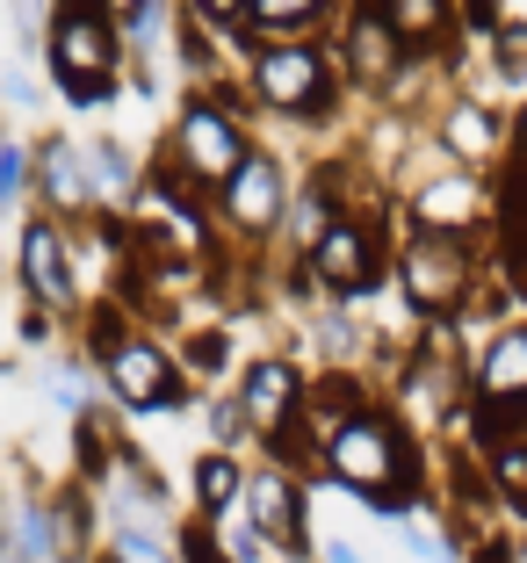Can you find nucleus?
<instances>
[{
  "instance_id": "obj_1",
  "label": "nucleus",
  "mask_w": 527,
  "mask_h": 563,
  "mask_svg": "<svg viewBox=\"0 0 527 563\" xmlns=\"http://www.w3.org/2000/svg\"><path fill=\"white\" fill-rule=\"evenodd\" d=\"M246 95L275 117H297V123H326L332 101H340V73L318 44H253V66H246Z\"/></svg>"
},
{
  "instance_id": "obj_2",
  "label": "nucleus",
  "mask_w": 527,
  "mask_h": 563,
  "mask_svg": "<svg viewBox=\"0 0 527 563\" xmlns=\"http://www.w3.org/2000/svg\"><path fill=\"white\" fill-rule=\"evenodd\" d=\"M397 289H405V303H413L419 318H448L470 303V289H477V253H470V239H433V232H413L405 246H397Z\"/></svg>"
},
{
  "instance_id": "obj_3",
  "label": "nucleus",
  "mask_w": 527,
  "mask_h": 563,
  "mask_svg": "<svg viewBox=\"0 0 527 563\" xmlns=\"http://www.w3.org/2000/svg\"><path fill=\"white\" fill-rule=\"evenodd\" d=\"M253 137H246V117H231L217 95H196L182 109V123H174V145H166V159L182 166L188 181L210 196V188H224L239 166H246Z\"/></svg>"
},
{
  "instance_id": "obj_4",
  "label": "nucleus",
  "mask_w": 527,
  "mask_h": 563,
  "mask_svg": "<svg viewBox=\"0 0 527 563\" xmlns=\"http://www.w3.org/2000/svg\"><path fill=\"white\" fill-rule=\"evenodd\" d=\"M44 58H51V80L58 87H116L123 36H116L109 8H51Z\"/></svg>"
},
{
  "instance_id": "obj_5",
  "label": "nucleus",
  "mask_w": 527,
  "mask_h": 563,
  "mask_svg": "<svg viewBox=\"0 0 527 563\" xmlns=\"http://www.w3.org/2000/svg\"><path fill=\"white\" fill-rule=\"evenodd\" d=\"M95 368H101V383H109L131 412H182L188 405V376H182V362H174V347H160V340L138 332V325L123 332Z\"/></svg>"
},
{
  "instance_id": "obj_6",
  "label": "nucleus",
  "mask_w": 527,
  "mask_h": 563,
  "mask_svg": "<svg viewBox=\"0 0 527 563\" xmlns=\"http://www.w3.org/2000/svg\"><path fill=\"white\" fill-rule=\"evenodd\" d=\"M304 275L326 297H376L383 282V224L369 210H347L340 224H326L318 246H304Z\"/></svg>"
},
{
  "instance_id": "obj_7",
  "label": "nucleus",
  "mask_w": 527,
  "mask_h": 563,
  "mask_svg": "<svg viewBox=\"0 0 527 563\" xmlns=\"http://www.w3.org/2000/svg\"><path fill=\"white\" fill-rule=\"evenodd\" d=\"M15 282H22V297H30L44 318H80V311H87L80 282H73L66 224H51L44 210L22 217V232H15Z\"/></svg>"
},
{
  "instance_id": "obj_8",
  "label": "nucleus",
  "mask_w": 527,
  "mask_h": 563,
  "mask_svg": "<svg viewBox=\"0 0 527 563\" xmlns=\"http://www.w3.org/2000/svg\"><path fill=\"white\" fill-rule=\"evenodd\" d=\"M30 196H36V210H44L51 224H95L101 217L95 188H87V159H80V145H73L66 131H36V145H30Z\"/></svg>"
},
{
  "instance_id": "obj_9",
  "label": "nucleus",
  "mask_w": 527,
  "mask_h": 563,
  "mask_svg": "<svg viewBox=\"0 0 527 563\" xmlns=\"http://www.w3.org/2000/svg\"><path fill=\"white\" fill-rule=\"evenodd\" d=\"M217 217H224L239 239H275L282 224H289V174H282L275 152H261V145L246 152V166L217 188Z\"/></svg>"
},
{
  "instance_id": "obj_10",
  "label": "nucleus",
  "mask_w": 527,
  "mask_h": 563,
  "mask_svg": "<svg viewBox=\"0 0 527 563\" xmlns=\"http://www.w3.org/2000/svg\"><path fill=\"white\" fill-rule=\"evenodd\" d=\"M239 506H246L253 534L261 542H275L282 556H311V520H304V484L289 477V470L261 463L246 477V492H239Z\"/></svg>"
},
{
  "instance_id": "obj_11",
  "label": "nucleus",
  "mask_w": 527,
  "mask_h": 563,
  "mask_svg": "<svg viewBox=\"0 0 527 563\" xmlns=\"http://www.w3.org/2000/svg\"><path fill=\"white\" fill-rule=\"evenodd\" d=\"M405 66H413V58H405L397 30L383 22V0L347 8V22H340V73H347V80L369 87V95H383V87H391Z\"/></svg>"
},
{
  "instance_id": "obj_12",
  "label": "nucleus",
  "mask_w": 527,
  "mask_h": 563,
  "mask_svg": "<svg viewBox=\"0 0 527 563\" xmlns=\"http://www.w3.org/2000/svg\"><path fill=\"white\" fill-rule=\"evenodd\" d=\"M239 412H246V433L253 441H275V433H289L297 427V412H304V368L297 362H275V354H261V362L239 376Z\"/></svg>"
},
{
  "instance_id": "obj_13",
  "label": "nucleus",
  "mask_w": 527,
  "mask_h": 563,
  "mask_svg": "<svg viewBox=\"0 0 527 563\" xmlns=\"http://www.w3.org/2000/svg\"><path fill=\"white\" fill-rule=\"evenodd\" d=\"M405 210H413V232L470 239L484 217H492V202H484V181H477V174H433V181H419L413 196H405Z\"/></svg>"
},
{
  "instance_id": "obj_14",
  "label": "nucleus",
  "mask_w": 527,
  "mask_h": 563,
  "mask_svg": "<svg viewBox=\"0 0 527 563\" xmlns=\"http://www.w3.org/2000/svg\"><path fill=\"white\" fill-rule=\"evenodd\" d=\"M362 412H376V390H369L362 376H347V368H326L318 383H304V412H297V427H304V441L318 448V470H326V448L340 441L347 427Z\"/></svg>"
},
{
  "instance_id": "obj_15",
  "label": "nucleus",
  "mask_w": 527,
  "mask_h": 563,
  "mask_svg": "<svg viewBox=\"0 0 527 563\" xmlns=\"http://www.w3.org/2000/svg\"><path fill=\"white\" fill-rule=\"evenodd\" d=\"M506 145V117H498L484 95H455L448 101V117H441V152L470 174V166H484L492 152Z\"/></svg>"
},
{
  "instance_id": "obj_16",
  "label": "nucleus",
  "mask_w": 527,
  "mask_h": 563,
  "mask_svg": "<svg viewBox=\"0 0 527 563\" xmlns=\"http://www.w3.org/2000/svg\"><path fill=\"white\" fill-rule=\"evenodd\" d=\"M0 563H58V534H51V498L44 492L8 498V542H0Z\"/></svg>"
},
{
  "instance_id": "obj_17",
  "label": "nucleus",
  "mask_w": 527,
  "mask_h": 563,
  "mask_svg": "<svg viewBox=\"0 0 527 563\" xmlns=\"http://www.w3.org/2000/svg\"><path fill=\"white\" fill-rule=\"evenodd\" d=\"M340 217H347L340 166H318L311 181L289 196V232H297V246H318V239H326V224H340Z\"/></svg>"
},
{
  "instance_id": "obj_18",
  "label": "nucleus",
  "mask_w": 527,
  "mask_h": 563,
  "mask_svg": "<svg viewBox=\"0 0 527 563\" xmlns=\"http://www.w3.org/2000/svg\"><path fill=\"white\" fill-rule=\"evenodd\" d=\"M51 498V534H58V563H95V492L87 484H58Z\"/></svg>"
},
{
  "instance_id": "obj_19",
  "label": "nucleus",
  "mask_w": 527,
  "mask_h": 563,
  "mask_svg": "<svg viewBox=\"0 0 527 563\" xmlns=\"http://www.w3.org/2000/svg\"><path fill=\"white\" fill-rule=\"evenodd\" d=\"M188 484H196V520H231L239 514V492H246V470L231 463V455H217V448H202L196 470H188Z\"/></svg>"
},
{
  "instance_id": "obj_20",
  "label": "nucleus",
  "mask_w": 527,
  "mask_h": 563,
  "mask_svg": "<svg viewBox=\"0 0 527 563\" xmlns=\"http://www.w3.org/2000/svg\"><path fill=\"white\" fill-rule=\"evenodd\" d=\"M116 455H123V433H116V419L101 412V405L73 419V463H80V484H87V492H101V484L116 477Z\"/></svg>"
},
{
  "instance_id": "obj_21",
  "label": "nucleus",
  "mask_w": 527,
  "mask_h": 563,
  "mask_svg": "<svg viewBox=\"0 0 527 563\" xmlns=\"http://www.w3.org/2000/svg\"><path fill=\"white\" fill-rule=\"evenodd\" d=\"M87 159V188H95V202H101V217L116 210V202H138V159L116 137H95V145L80 152Z\"/></svg>"
},
{
  "instance_id": "obj_22",
  "label": "nucleus",
  "mask_w": 527,
  "mask_h": 563,
  "mask_svg": "<svg viewBox=\"0 0 527 563\" xmlns=\"http://www.w3.org/2000/svg\"><path fill=\"white\" fill-rule=\"evenodd\" d=\"M326 22V0H253V36L261 44H311Z\"/></svg>"
},
{
  "instance_id": "obj_23",
  "label": "nucleus",
  "mask_w": 527,
  "mask_h": 563,
  "mask_svg": "<svg viewBox=\"0 0 527 563\" xmlns=\"http://www.w3.org/2000/svg\"><path fill=\"white\" fill-rule=\"evenodd\" d=\"M383 22L397 30V44H405V58H413L419 44H433V36H448V22H455V8H448V0H383Z\"/></svg>"
},
{
  "instance_id": "obj_24",
  "label": "nucleus",
  "mask_w": 527,
  "mask_h": 563,
  "mask_svg": "<svg viewBox=\"0 0 527 563\" xmlns=\"http://www.w3.org/2000/svg\"><path fill=\"white\" fill-rule=\"evenodd\" d=\"M498 275H506V289L527 303V202H506V210H498Z\"/></svg>"
},
{
  "instance_id": "obj_25",
  "label": "nucleus",
  "mask_w": 527,
  "mask_h": 563,
  "mask_svg": "<svg viewBox=\"0 0 527 563\" xmlns=\"http://www.w3.org/2000/svg\"><path fill=\"white\" fill-rule=\"evenodd\" d=\"M22 202H30V145L0 137V217H15Z\"/></svg>"
},
{
  "instance_id": "obj_26",
  "label": "nucleus",
  "mask_w": 527,
  "mask_h": 563,
  "mask_svg": "<svg viewBox=\"0 0 527 563\" xmlns=\"http://www.w3.org/2000/svg\"><path fill=\"white\" fill-rule=\"evenodd\" d=\"M174 362H182V376H217V368H224L231 362V340H224V332H188V340H182V354H174Z\"/></svg>"
},
{
  "instance_id": "obj_27",
  "label": "nucleus",
  "mask_w": 527,
  "mask_h": 563,
  "mask_svg": "<svg viewBox=\"0 0 527 563\" xmlns=\"http://www.w3.org/2000/svg\"><path fill=\"white\" fill-rule=\"evenodd\" d=\"M51 398L66 405L73 419L95 412V368H87V362H58V368H51Z\"/></svg>"
},
{
  "instance_id": "obj_28",
  "label": "nucleus",
  "mask_w": 527,
  "mask_h": 563,
  "mask_svg": "<svg viewBox=\"0 0 527 563\" xmlns=\"http://www.w3.org/2000/svg\"><path fill=\"white\" fill-rule=\"evenodd\" d=\"M492 73H498V80H513V87H527V22H498Z\"/></svg>"
},
{
  "instance_id": "obj_29",
  "label": "nucleus",
  "mask_w": 527,
  "mask_h": 563,
  "mask_svg": "<svg viewBox=\"0 0 527 563\" xmlns=\"http://www.w3.org/2000/svg\"><path fill=\"white\" fill-rule=\"evenodd\" d=\"M174 556H182V563H231L210 520H188V528H174Z\"/></svg>"
},
{
  "instance_id": "obj_30",
  "label": "nucleus",
  "mask_w": 527,
  "mask_h": 563,
  "mask_svg": "<svg viewBox=\"0 0 527 563\" xmlns=\"http://www.w3.org/2000/svg\"><path fill=\"white\" fill-rule=\"evenodd\" d=\"M210 433H217V455H231V448L246 441V412H239V398H217L210 405Z\"/></svg>"
},
{
  "instance_id": "obj_31",
  "label": "nucleus",
  "mask_w": 527,
  "mask_h": 563,
  "mask_svg": "<svg viewBox=\"0 0 527 563\" xmlns=\"http://www.w3.org/2000/svg\"><path fill=\"white\" fill-rule=\"evenodd\" d=\"M217 542H224L231 563H261V556H267V542L253 534V520H224V534H217Z\"/></svg>"
},
{
  "instance_id": "obj_32",
  "label": "nucleus",
  "mask_w": 527,
  "mask_h": 563,
  "mask_svg": "<svg viewBox=\"0 0 527 563\" xmlns=\"http://www.w3.org/2000/svg\"><path fill=\"white\" fill-rule=\"evenodd\" d=\"M405 549H413L419 563H455V542H448V528H441V534H433V528H413V534H405Z\"/></svg>"
},
{
  "instance_id": "obj_33",
  "label": "nucleus",
  "mask_w": 527,
  "mask_h": 563,
  "mask_svg": "<svg viewBox=\"0 0 527 563\" xmlns=\"http://www.w3.org/2000/svg\"><path fill=\"white\" fill-rule=\"evenodd\" d=\"M318 347H326L332 362H347V347H354V325H347L340 311H326V318H318Z\"/></svg>"
},
{
  "instance_id": "obj_34",
  "label": "nucleus",
  "mask_w": 527,
  "mask_h": 563,
  "mask_svg": "<svg viewBox=\"0 0 527 563\" xmlns=\"http://www.w3.org/2000/svg\"><path fill=\"white\" fill-rule=\"evenodd\" d=\"M22 347H51V340H58V318H44V311H36V303H22Z\"/></svg>"
},
{
  "instance_id": "obj_35",
  "label": "nucleus",
  "mask_w": 527,
  "mask_h": 563,
  "mask_svg": "<svg viewBox=\"0 0 527 563\" xmlns=\"http://www.w3.org/2000/svg\"><path fill=\"white\" fill-rule=\"evenodd\" d=\"M0 101H8V109H30V101H36V80L22 66H8V73H0Z\"/></svg>"
},
{
  "instance_id": "obj_36",
  "label": "nucleus",
  "mask_w": 527,
  "mask_h": 563,
  "mask_svg": "<svg viewBox=\"0 0 527 563\" xmlns=\"http://www.w3.org/2000/svg\"><path fill=\"white\" fill-rule=\"evenodd\" d=\"M470 563H513V542H477V549H470Z\"/></svg>"
},
{
  "instance_id": "obj_37",
  "label": "nucleus",
  "mask_w": 527,
  "mask_h": 563,
  "mask_svg": "<svg viewBox=\"0 0 527 563\" xmlns=\"http://www.w3.org/2000/svg\"><path fill=\"white\" fill-rule=\"evenodd\" d=\"M326 563H369V556L354 542H326Z\"/></svg>"
},
{
  "instance_id": "obj_38",
  "label": "nucleus",
  "mask_w": 527,
  "mask_h": 563,
  "mask_svg": "<svg viewBox=\"0 0 527 563\" xmlns=\"http://www.w3.org/2000/svg\"><path fill=\"white\" fill-rule=\"evenodd\" d=\"M506 202H527V152H520V166H513V196Z\"/></svg>"
},
{
  "instance_id": "obj_39",
  "label": "nucleus",
  "mask_w": 527,
  "mask_h": 563,
  "mask_svg": "<svg viewBox=\"0 0 527 563\" xmlns=\"http://www.w3.org/2000/svg\"><path fill=\"white\" fill-rule=\"evenodd\" d=\"M0 542H8V484H0Z\"/></svg>"
},
{
  "instance_id": "obj_40",
  "label": "nucleus",
  "mask_w": 527,
  "mask_h": 563,
  "mask_svg": "<svg viewBox=\"0 0 527 563\" xmlns=\"http://www.w3.org/2000/svg\"><path fill=\"white\" fill-rule=\"evenodd\" d=\"M520 514H527V506H520Z\"/></svg>"
}]
</instances>
